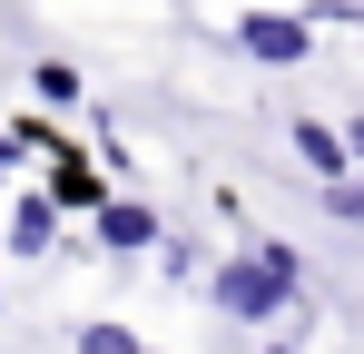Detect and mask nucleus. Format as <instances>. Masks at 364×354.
I'll return each instance as SVG.
<instances>
[{
    "label": "nucleus",
    "instance_id": "f257e3e1",
    "mask_svg": "<svg viewBox=\"0 0 364 354\" xmlns=\"http://www.w3.org/2000/svg\"><path fill=\"white\" fill-rule=\"evenodd\" d=\"M296 305V246H256L217 266V315H286Z\"/></svg>",
    "mask_w": 364,
    "mask_h": 354
},
{
    "label": "nucleus",
    "instance_id": "f03ea898",
    "mask_svg": "<svg viewBox=\"0 0 364 354\" xmlns=\"http://www.w3.org/2000/svg\"><path fill=\"white\" fill-rule=\"evenodd\" d=\"M237 50L266 59V69H286V59H305V20H286V10H246V20H237Z\"/></svg>",
    "mask_w": 364,
    "mask_h": 354
},
{
    "label": "nucleus",
    "instance_id": "7ed1b4c3",
    "mask_svg": "<svg viewBox=\"0 0 364 354\" xmlns=\"http://www.w3.org/2000/svg\"><path fill=\"white\" fill-rule=\"evenodd\" d=\"M99 246H109V256H138V246H158V217L128 207V197H109V207H99Z\"/></svg>",
    "mask_w": 364,
    "mask_h": 354
},
{
    "label": "nucleus",
    "instance_id": "20e7f679",
    "mask_svg": "<svg viewBox=\"0 0 364 354\" xmlns=\"http://www.w3.org/2000/svg\"><path fill=\"white\" fill-rule=\"evenodd\" d=\"M50 207H109V187H99V168H89V158H50Z\"/></svg>",
    "mask_w": 364,
    "mask_h": 354
},
{
    "label": "nucleus",
    "instance_id": "39448f33",
    "mask_svg": "<svg viewBox=\"0 0 364 354\" xmlns=\"http://www.w3.org/2000/svg\"><path fill=\"white\" fill-rule=\"evenodd\" d=\"M10 246H20V256H50V246H60V207H50V197H30V207L10 217Z\"/></svg>",
    "mask_w": 364,
    "mask_h": 354
},
{
    "label": "nucleus",
    "instance_id": "423d86ee",
    "mask_svg": "<svg viewBox=\"0 0 364 354\" xmlns=\"http://www.w3.org/2000/svg\"><path fill=\"white\" fill-rule=\"evenodd\" d=\"M296 158L315 177H345V138H335V128H315V118H296Z\"/></svg>",
    "mask_w": 364,
    "mask_h": 354
},
{
    "label": "nucleus",
    "instance_id": "0eeeda50",
    "mask_svg": "<svg viewBox=\"0 0 364 354\" xmlns=\"http://www.w3.org/2000/svg\"><path fill=\"white\" fill-rule=\"evenodd\" d=\"M30 89H40L50 109H69V99H79V69H69V59H40V69H30Z\"/></svg>",
    "mask_w": 364,
    "mask_h": 354
},
{
    "label": "nucleus",
    "instance_id": "6e6552de",
    "mask_svg": "<svg viewBox=\"0 0 364 354\" xmlns=\"http://www.w3.org/2000/svg\"><path fill=\"white\" fill-rule=\"evenodd\" d=\"M79 354H148V345H128L119 325H79Z\"/></svg>",
    "mask_w": 364,
    "mask_h": 354
},
{
    "label": "nucleus",
    "instance_id": "1a4fd4ad",
    "mask_svg": "<svg viewBox=\"0 0 364 354\" xmlns=\"http://www.w3.org/2000/svg\"><path fill=\"white\" fill-rule=\"evenodd\" d=\"M325 207H335V217H364V177H335V187H325Z\"/></svg>",
    "mask_w": 364,
    "mask_h": 354
},
{
    "label": "nucleus",
    "instance_id": "9d476101",
    "mask_svg": "<svg viewBox=\"0 0 364 354\" xmlns=\"http://www.w3.org/2000/svg\"><path fill=\"white\" fill-rule=\"evenodd\" d=\"M345 158H364V118H355V128H345Z\"/></svg>",
    "mask_w": 364,
    "mask_h": 354
},
{
    "label": "nucleus",
    "instance_id": "9b49d317",
    "mask_svg": "<svg viewBox=\"0 0 364 354\" xmlns=\"http://www.w3.org/2000/svg\"><path fill=\"white\" fill-rule=\"evenodd\" d=\"M10 168H20V148H10V138H0V177H10Z\"/></svg>",
    "mask_w": 364,
    "mask_h": 354
}]
</instances>
